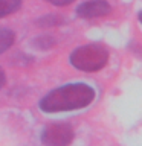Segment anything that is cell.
I'll list each match as a JSON object with an SVG mask.
<instances>
[{
	"label": "cell",
	"instance_id": "6da1fadb",
	"mask_svg": "<svg viewBox=\"0 0 142 146\" xmlns=\"http://www.w3.org/2000/svg\"><path fill=\"white\" fill-rule=\"evenodd\" d=\"M95 99V90L82 82L61 85L49 91L40 100V110L43 113H63L84 108Z\"/></svg>",
	"mask_w": 142,
	"mask_h": 146
},
{
	"label": "cell",
	"instance_id": "7a4b0ae2",
	"mask_svg": "<svg viewBox=\"0 0 142 146\" xmlns=\"http://www.w3.org/2000/svg\"><path fill=\"white\" fill-rule=\"evenodd\" d=\"M69 62L81 72H98L109 62V50L102 44L90 43L76 47L69 56Z\"/></svg>",
	"mask_w": 142,
	"mask_h": 146
},
{
	"label": "cell",
	"instance_id": "3957f363",
	"mask_svg": "<svg viewBox=\"0 0 142 146\" xmlns=\"http://www.w3.org/2000/svg\"><path fill=\"white\" fill-rule=\"evenodd\" d=\"M73 140V128L69 123H54L41 132V143L48 146H66Z\"/></svg>",
	"mask_w": 142,
	"mask_h": 146
},
{
	"label": "cell",
	"instance_id": "277c9868",
	"mask_svg": "<svg viewBox=\"0 0 142 146\" xmlns=\"http://www.w3.org/2000/svg\"><path fill=\"white\" fill-rule=\"evenodd\" d=\"M112 12V6L107 0H87V2L78 5L76 15L81 18H96L104 17Z\"/></svg>",
	"mask_w": 142,
	"mask_h": 146
},
{
	"label": "cell",
	"instance_id": "5b68a950",
	"mask_svg": "<svg viewBox=\"0 0 142 146\" xmlns=\"http://www.w3.org/2000/svg\"><path fill=\"white\" fill-rule=\"evenodd\" d=\"M21 8V0H0V18L8 17Z\"/></svg>",
	"mask_w": 142,
	"mask_h": 146
},
{
	"label": "cell",
	"instance_id": "8992f818",
	"mask_svg": "<svg viewBox=\"0 0 142 146\" xmlns=\"http://www.w3.org/2000/svg\"><path fill=\"white\" fill-rule=\"evenodd\" d=\"M14 40H15V35H14V32L11 29L0 27V53L6 52L14 44Z\"/></svg>",
	"mask_w": 142,
	"mask_h": 146
},
{
	"label": "cell",
	"instance_id": "52a82bcc",
	"mask_svg": "<svg viewBox=\"0 0 142 146\" xmlns=\"http://www.w3.org/2000/svg\"><path fill=\"white\" fill-rule=\"evenodd\" d=\"M64 23V18L61 15H55V14H48L37 20V25L40 27H50V26H61Z\"/></svg>",
	"mask_w": 142,
	"mask_h": 146
},
{
	"label": "cell",
	"instance_id": "ba28073f",
	"mask_svg": "<svg viewBox=\"0 0 142 146\" xmlns=\"http://www.w3.org/2000/svg\"><path fill=\"white\" fill-rule=\"evenodd\" d=\"M34 47H37L38 50H48L55 44V40L50 35H38L37 38L32 41Z\"/></svg>",
	"mask_w": 142,
	"mask_h": 146
},
{
	"label": "cell",
	"instance_id": "9c48e42d",
	"mask_svg": "<svg viewBox=\"0 0 142 146\" xmlns=\"http://www.w3.org/2000/svg\"><path fill=\"white\" fill-rule=\"evenodd\" d=\"M46 2H49L50 5H55V6H67V5L73 3L75 0H46Z\"/></svg>",
	"mask_w": 142,
	"mask_h": 146
},
{
	"label": "cell",
	"instance_id": "30bf717a",
	"mask_svg": "<svg viewBox=\"0 0 142 146\" xmlns=\"http://www.w3.org/2000/svg\"><path fill=\"white\" fill-rule=\"evenodd\" d=\"M5 82H6V75H5L3 68L0 67V90H2V87L5 85Z\"/></svg>",
	"mask_w": 142,
	"mask_h": 146
}]
</instances>
